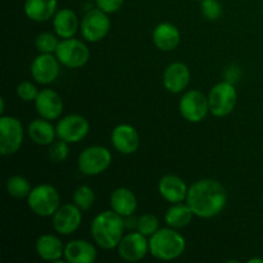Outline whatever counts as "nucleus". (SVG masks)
Listing matches in <instances>:
<instances>
[{
    "label": "nucleus",
    "instance_id": "39448f33",
    "mask_svg": "<svg viewBox=\"0 0 263 263\" xmlns=\"http://www.w3.org/2000/svg\"><path fill=\"white\" fill-rule=\"evenodd\" d=\"M112 164V153L102 145H91L85 148L77 158V167L82 175L98 176L107 171Z\"/></svg>",
    "mask_w": 263,
    "mask_h": 263
},
{
    "label": "nucleus",
    "instance_id": "5701e85b",
    "mask_svg": "<svg viewBox=\"0 0 263 263\" xmlns=\"http://www.w3.org/2000/svg\"><path fill=\"white\" fill-rule=\"evenodd\" d=\"M27 134L36 145L49 146L55 141L57 128L51 121L40 117L31 121L27 126Z\"/></svg>",
    "mask_w": 263,
    "mask_h": 263
},
{
    "label": "nucleus",
    "instance_id": "2eb2a0df",
    "mask_svg": "<svg viewBox=\"0 0 263 263\" xmlns=\"http://www.w3.org/2000/svg\"><path fill=\"white\" fill-rule=\"evenodd\" d=\"M110 141L113 148L123 156L134 154L140 146V136L138 130L128 123L116 126L110 134Z\"/></svg>",
    "mask_w": 263,
    "mask_h": 263
},
{
    "label": "nucleus",
    "instance_id": "dca6fc26",
    "mask_svg": "<svg viewBox=\"0 0 263 263\" xmlns=\"http://www.w3.org/2000/svg\"><path fill=\"white\" fill-rule=\"evenodd\" d=\"M33 103L37 115L49 121L59 120L64 110L63 99L58 92L51 89L40 90Z\"/></svg>",
    "mask_w": 263,
    "mask_h": 263
},
{
    "label": "nucleus",
    "instance_id": "20e7f679",
    "mask_svg": "<svg viewBox=\"0 0 263 263\" xmlns=\"http://www.w3.org/2000/svg\"><path fill=\"white\" fill-rule=\"evenodd\" d=\"M26 200L28 208L39 217H51L62 205L61 194L50 184H40L32 187Z\"/></svg>",
    "mask_w": 263,
    "mask_h": 263
},
{
    "label": "nucleus",
    "instance_id": "393cba45",
    "mask_svg": "<svg viewBox=\"0 0 263 263\" xmlns=\"http://www.w3.org/2000/svg\"><path fill=\"white\" fill-rule=\"evenodd\" d=\"M58 10L57 0H25L23 12L33 22H46L55 15Z\"/></svg>",
    "mask_w": 263,
    "mask_h": 263
},
{
    "label": "nucleus",
    "instance_id": "f3484780",
    "mask_svg": "<svg viewBox=\"0 0 263 263\" xmlns=\"http://www.w3.org/2000/svg\"><path fill=\"white\" fill-rule=\"evenodd\" d=\"M189 67L182 62H174L168 64L163 72V86L171 94H180L187 87L190 82Z\"/></svg>",
    "mask_w": 263,
    "mask_h": 263
},
{
    "label": "nucleus",
    "instance_id": "4be33fe9",
    "mask_svg": "<svg viewBox=\"0 0 263 263\" xmlns=\"http://www.w3.org/2000/svg\"><path fill=\"white\" fill-rule=\"evenodd\" d=\"M81 22L79 21L76 12L69 8H62L57 10L53 17L54 32L61 39H69L76 35Z\"/></svg>",
    "mask_w": 263,
    "mask_h": 263
},
{
    "label": "nucleus",
    "instance_id": "bb28decb",
    "mask_svg": "<svg viewBox=\"0 0 263 263\" xmlns=\"http://www.w3.org/2000/svg\"><path fill=\"white\" fill-rule=\"evenodd\" d=\"M5 187H7L8 194L14 198V199H27L31 190H32V186H31V182L28 181V179H26L25 176H21V175L10 176L7 180Z\"/></svg>",
    "mask_w": 263,
    "mask_h": 263
},
{
    "label": "nucleus",
    "instance_id": "c756f323",
    "mask_svg": "<svg viewBox=\"0 0 263 263\" xmlns=\"http://www.w3.org/2000/svg\"><path fill=\"white\" fill-rule=\"evenodd\" d=\"M48 156L53 163H63L69 157V143L58 139L49 145Z\"/></svg>",
    "mask_w": 263,
    "mask_h": 263
},
{
    "label": "nucleus",
    "instance_id": "0eeeda50",
    "mask_svg": "<svg viewBox=\"0 0 263 263\" xmlns=\"http://www.w3.org/2000/svg\"><path fill=\"white\" fill-rule=\"evenodd\" d=\"M25 140V128L22 122L13 116L2 115L0 117V154L13 156L22 146Z\"/></svg>",
    "mask_w": 263,
    "mask_h": 263
},
{
    "label": "nucleus",
    "instance_id": "1a4fd4ad",
    "mask_svg": "<svg viewBox=\"0 0 263 263\" xmlns=\"http://www.w3.org/2000/svg\"><path fill=\"white\" fill-rule=\"evenodd\" d=\"M179 110L181 117L187 122H202L205 120L208 113H211L208 95L197 89L185 91L179 102Z\"/></svg>",
    "mask_w": 263,
    "mask_h": 263
},
{
    "label": "nucleus",
    "instance_id": "b1692460",
    "mask_svg": "<svg viewBox=\"0 0 263 263\" xmlns=\"http://www.w3.org/2000/svg\"><path fill=\"white\" fill-rule=\"evenodd\" d=\"M109 202L110 208L123 218L133 216L138 210V198L128 187H117L110 194Z\"/></svg>",
    "mask_w": 263,
    "mask_h": 263
},
{
    "label": "nucleus",
    "instance_id": "c9c22d12",
    "mask_svg": "<svg viewBox=\"0 0 263 263\" xmlns=\"http://www.w3.org/2000/svg\"><path fill=\"white\" fill-rule=\"evenodd\" d=\"M248 263H263V258H251Z\"/></svg>",
    "mask_w": 263,
    "mask_h": 263
},
{
    "label": "nucleus",
    "instance_id": "e433bc0d",
    "mask_svg": "<svg viewBox=\"0 0 263 263\" xmlns=\"http://www.w3.org/2000/svg\"><path fill=\"white\" fill-rule=\"evenodd\" d=\"M0 103H2V108H0V112H2V115H4V110H5V100L3 99H0Z\"/></svg>",
    "mask_w": 263,
    "mask_h": 263
},
{
    "label": "nucleus",
    "instance_id": "473e14b6",
    "mask_svg": "<svg viewBox=\"0 0 263 263\" xmlns=\"http://www.w3.org/2000/svg\"><path fill=\"white\" fill-rule=\"evenodd\" d=\"M200 10L203 17L210 21H217L222 15V5L218 0H202Z\"/></svg>",
    "mask_w": 263,
    "mask_h": 263
},
{
    "label": "nucleus",
    "instance_id": "cd10ccee",
    "mask_svg": "<svg viewBox=\"0 0 263 263\" xmlns=\"http://www.w3.org/2000/svg\"><path fill=\"white\" fill-rule=\"evenodd\" d=\"M72 202H73L82 212L89 211L95 203V193L94 190H92V187H90L89 185H80V186L76 187V190L73 192Z\"/></svg>",
    "mask_w": 263,
    "mask_h": 263
},
{
    "label": "nucleus",
    "instance_id": "f03ea898",
    "mask_svg": "<svg viewBox=\"0 0 263 263\" xmlns=\"http://www.w3.org/2000/svg\"><path fill=\"white\" fill-rule=\"evenodd\" d=\"M125 218L113 210L98 213L90 226L94 243L105 251L117 248L125 235Z\"/></svg>",
    "mask_w": 263,
    "mask_h": 263
},
{
    "label": "nucleus",
    "instance_id": "9d476101",
    "mask_svg": "<svg viewBox=\"0 0 263 263\" xmlns=\"http://www.w3.org/2000/svg\"><path fill=\"white\" fill-rule=\"evenodd\" d=\"M110 30V18L99 8L91 9L84 15L80 25V31L84 40L89 43H99Z\"/></svg>",
    "mask_w": 263,
    "mask_h": 263
},
{
    "label": "nucleus",
    "instance_id": "9b49d317",
    "mask_svg": "<svg viewBox=\"0 0 263 263\" xmlns=\"http://www.w3.org/2000/svg\"><path fill=\"white\" fill-rule=\"evenodd\" d=\"M55 128L58 139L69 144H76L86 138L90 131V123L86 117L73 113L59 118Z\"/></svg>",
    "mask_w": 263,
    "mask_h": 263
},
{
    "label": "nucleus",
    "instance_id": "4c0bfd02",
    "mask_svg": "<svg viewBox=\"0 0 263 263\" xmlns=\"http://www.w3.org/2000/svg\"><path fill=\"white\" fill-rule=\"evenodd\" d=\"M197 2H202V0H197Z\"/></svg>",
    "mask_w": 263,
    "mask_h": 263
},
{
    "label": "nucleus",
    "instance_id": "f704fd0d",
    "mask_svg": "<svg viewBox=\"0 0 263 263\" xmlns=\"http://www.w3.org/2000/svg\"><path fill=\"white\" fill-rule=\"evenodd\" d=\"M241 76V71L238 66H231L229 68H226L225 71V80L226 81L234 84L235 81H238Z\"/></svg>",
    "mask_w": 263,
    "mask_h": 263
},
{
    "label": "nucleus",
    "instance_id": "aec40b11",
    "mask_svg": "<svg viewBox=\"0 0 263 263\" xmlns=\"http://www.w3.org/2000/svg\"><path fill=\"white\" fill-rule=\"evenodd\" d=\"M152 39L158 50L172 51L179 46L181 33L174 23L161 22L154 27Z\"/></svg>",
    "mask_w": 263,
    "mask_h": 263
},
{
    "label": "nucleus",
    "instance_id": "a211bd4d",
    "mask_svg": "<svg viewBox=\"0 0 263 263\" xmlns=\"http://www.w3.org/2000/svg\"><path fill=\"white\" fill-rule=\"evenodd\" d=\"M158 192L166 202L171 204L186 202L189 187L184 180L177 175H164L158 182Z\"/></svg>",
    "mask_w": 263,
    "mask_h": 263
},
{
    "label": "nucleus",
    "instance_id": "ddd939ff",
    "mask_svg": "<svg viewBox=\"0 0 263 263\" xmlns=\"http://www.w3.org/2000/svg\"><path fill=\"white\" fill-rule=\"evenodd\" d=\"M51 222L55 233L62 236H68L81 226L82 211L74 203L62 204L51 216Z\"/></svg>",
    "mask_w": 263,
    "mask_h": 263
},
{
    "label": "nucleus",
    "instance_id": "7ed1b4c3",
    "mask_svg": "<svg viewBox=\"0 0 263 263\" xmlns=\"http://www.w3.org/2000/svg\"><path fill=\"white\" fill-rule=\"evenodd\" d=\"M186 249V240L184 236L170 226L158 229L149 238V253L159 261H174Z\"/></svg>",
    "mask_w": 263,
    "mask_h": 263
},
{
    "label": "nucleus",
    "instance_id": "f8f14e48",
    "mask_svg": "<svg viewBox=\"0 0 263 263\" xmlns=\"http://www.w3.org/2000/svg\"><path fill=\"white\" fill-rule=\"evenodd\" d=\"M118 256L126 262H138L149 253V239L140 231H131L123 235L117 247Z\"/></svg>",
    "mask_w": 263,
    "mask_h": 263
},
{
    "label": "nucleus",
    "instance_id": "6e6552de",
    "mask_svg": "<svg viewBox=\"0 0 263 263\" xmlns=\"http://www.w3.org/2000/svg\"><path fill=\"white\" fill-rule=\"evenodd\" d=\"M54 54L62 66L71 69L81 68L90 59V49L86 44L74 37L62 39Z\"/></svg>",
    "mask_w": 263,
    "mask_h": 263
},
{
    "label": "nucleus",
    "instance_id": "a878e982",
    "mask_svg": "<svg viewBox=\"0 0 263 263\" xmlns=\"http://www.w3.org/2000/svg\"><path fill=\"white\" fill-rule=\"evenodd\" d=\"M192 208L187 205V203H176L172 204L168 210L164 213V222L167 226L172 229H179L185 228L192 222L193 217H194Z\"/></svg>",
    "mask_w": 263,
    "mask_h": 263
},
{
    "label": "nucleus",
    "instance_id": "6ab92c4d",
    "mask_svg": "<svg viewBox=\"0 0 263 263\" xmlns=\"http://www.w3.org/2000/svg\"><path fill=\"white\" fill-rule=\"evenodd\" d=\"M98 252L92 243L82 239H73L64 247V261L68 263H94Z\"/></svg>",
    "mask_w": 263,
    "mask_h": 263
},
{
    "label": "nucleus",
    "instance_id": "72a5a7b5",
    "mask_svg": "<svg viewBox=\"0 0 263 263\" xmlns=\"http://www.w3.org/2000/svg\"><path fill=\"white\" fill-rule=\"evenodd\" d=\"M125 0H97V7L107 14L118 12L123 7Z\"/></svg>",
    "mask_w": 263,
    "mask_h": 263
},
{
    "label": "nucleus",
    "instance_id": "c85d7f7f",
    "mask_svg": "<svg viewBox=\"0 0 263 263\" xmlns=\"http://www.w3.org/2000/svg\"><path fill=\"white\" fill-rule=\"evenodd\" d=\"M59 36L55 32H41L36 36L35 46L39 53L44 54H54L58 48Z\"/></svg>",
    "mask_w": 263,
    "mask_h": 263
},
{
    "label": "nucleus",
    "instance_id": "423d86ee",
    "mask_svg": "<svg viewBox=\"0 0 263 263\" xmlns=\"http://www.w3.org/2000/svg\"><path fill=\"white\" fill-rule=\"evenodd\" d=\"M210 110L215 117L222 118L230 115L238 103V91L235 85L229 81H221L216 84L208 94Z\"/></svg>",
    "mask_w": 263,
    "mask_h": 263
},
{
    "label": "nucleus",
    "instance_id": "7c9ffc66",
    "mask_svg": "<svg viewBox=\"0 0 263 263\" xmlns=\"http://www.w3.org/2000/svg\"><path fill=\"white\" fill-rule=\"evenodd\" d=\"M136 229L144 234L145 236L151 238L154 233L159 229V220L157 216L153 213H144L138 218V223H136Z\"/></svg>",
    "mask_w": 263,
    "mask_h": 263
},
{
    "label": "nucleus",
    "instance_id": "412c9836",
    "mask_svg": "<svg viewBox=\"0 0 263 263\" xmlns=\"http://www.w3.org/2000/svg\"><path fill=\"white\" fill-rule=\"evenodd\" d=\"M64 244L61 239L53 234H44L39 236L35 243L37 256L43 261L58 262L64 257Z\"/></svg>",
    "mask_w": 263,
    "mask_h": 263
},
{
    "label": "nucleus",
    "instance_id": "4468645a",
    "mask_svg": "<svg viewBox=\"0 0 263 263\" xmlns=\"http://www.w3.org/2000/svg\"><path fill=\"white\" fill-rule=\"evenodd\" d=\"M61 62L55 54L39 53L31 63L30 72L32 79L40 85L53 84L59 76Z\"/></svg>",
    "mask_w": 263,
    "mask_h": 263
},
{
    "label": "nucleus",
    "instance_id": "2f4dec72",
    "mask_svg": "<svg viewBox=\"0 0 263 263\" xmlns=\"http://www.w3.org/2000/svg\"><path fill=\"white\" fill-rule=\"evenodd\" d=\"M40 90L36 87V85L31 81H22L17 85L15 87V94L20 98L22 102L30 103L35 102L36 98H37Z\"/></svg>",
    "mask_w": 263,
    "mask_h": 263
},
{
    "label": "nucleus",
    "instance_id": "f257e3e1",
    "mask_svg": "<svg viewBox=\"0 0 263 263\" xmlns=\"http://www.w3.org/2000/svg\"><path fill=\"white\" fill-rule=\"evenodd\" d=\"M186 203L197 217L212 218L225 210L228 193L217 180H198L189 187Z\"/></svg>",
    "mask_w": 263,
    "mask_h": 263
}]
</instances>
